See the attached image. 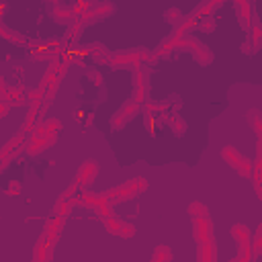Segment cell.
<instances>
[{
    "instance_id": "5b68a950",
    "label": "cell",
    "mask_w": 262,
    "mask_h": 262,
    "mask_svg": "<svg viewBox=\"0 0 262 262\" xmlns=\"http://www.w3.org/2000/svg\"><path fill=\"white\" fill-rule=\"evenodd\" d=\"M231 237H233V242H235L237 248H239V256H246V258L254 260L252 250H250V231H248V227L242 225V223H235V225L231 227Z\"/></svg>"
},
{
    "instance_id": "d6986e66",
    "label": "cell",
    "mask_w": 262,
    "mask_h": 262,
    "mask_svg": "<svg viewBox=\"0 0 262 262\" xmlns=\"http://www.w3.org/2000/svg\"><path fill=\"white\" fill-rule=\"evenodd\" d=\"M188 215H190L192 219H209V209H207L203 203L194 201V203L188 205Z\"/></svg>"
},
{
    "instance_id": "f546056e",
    "label": "cell",
    "mask_w": 262,
    "mask_h": 262,
    "mask_svg": "<svg viewBox=\"0 0 262 262\" xmlns=\"http://www.w3.org/2000/svg\"><path fill=\"white\" fill-rule=\"evenodd\" d=\"M168 14H170V20H178V18H182V14H180V10H178V8H170V10H168Z\"/></svg>"
},
{
    "instance_id": "52a82bcc",
    "label": "cell",
    "mask_w": 262,
    "mask_h": 262,
    "mask_svg": "<svg viewBox=\"0 0 262 262\" xmlns=\"http://www.w3.org/2000/svg\"><path fill=\"white\" fill-rule=\"evenodd\" d=\"M20 149H25V135H23V133L14 135V137L0 149V168H4L12 158H16V154H18Z\"/></svg>"
},
{
    "instance_id": "ba28073f",
    "label": "cell",
    "mask_w": 262,
    "mask_h": 262,
    "mask_svg": "<svg viewBox=\"0 0 262 262\" xmlns=\"http://www.w3.org/2000/svg\"><path fill=\"white\" fill-rule=\"evenodd\" d=\"M96 174H98V166H96V162H92V160L84 162V164L78 168V174H76V178H74V186H76L78 190L84 188L86 184H90V182L96 178Z\"/></svg>"
},
{
    "instance_id": "7a4b0ae2",
    "label": "cell",
    "mask_w": 262,
    "mask_h": 262,
    "mask_svg": "<svg viewBox=\"0 0 262 262\" xmlns=\"http://www.w3.org/2000/svg\"><path fill=\"white\" fill-rule=\"evenodd\" d=\"M74 203H76V205H82V207H86V209H90L92 213H96V215H98V217H102V219L111 215V207H108V203L104 201V196H102V194L76 192Z\"/></svg>"
},
{
    "instance_id": "3957f363",
    "label": "cell",
    "mask_w": 262,
    "mask_h": 262,
    "mask_svg": "<svg viewBox=\"0 0 262 262\" xmlns=\"http://www.w3.org/2000/svg\"><path fill=\"white\" fill-rule=\"evenodd\" d=\"M221 158L239 174V176H250L252 174V162L244 156V154H239L235 147H231V145H227V147H223L221 149Z\"/></svg>"
},
{
    "instance_id": "6da1fadb",
    "label": "cell",
    "mask_w": 262,
    "mask_h": 262,
    "mask_svg": "<svg viewBox=\"0 0 262 262\" xmlns=\"http://www.w3.org/2000/svg\"><path fill=\"white\" fill-rule=\"evenodd\" d=\"M145 188H147V180H143V178H131V180H125L123 184H119L117 188H111V190L102 192V196H104V201H106L108 207H111V205H117V203L135 199V196L141 194Z\"/></svg>"
},
{
    "instance_id": "83f0119b",
    "label": "cell",
    "mask_w": 262,
    "mask_h": 262,
    "mask_svg": "<svg viewBox=\"0 0 262 262\" xmlns=\"http://www.w3.org/2000/svg\"><path fill=\"white\" fill-rule=\"evenodd\" d=\"M203 31H213L215 29V20H213V14L209 16H201V25H199Z\"/></svg>"
},
{
    "instance_id": "4dcf8cb0",
    "label": "cell",
    "mask_w": 262,
    "mask_h": 262,
    "mask_svg": "<svg viewBox=\"0 0 262 262\" xmlns=\"http://www.w3.org/2000/svg\"><path fill=\"white\" fill-rule=\"evenodd\" d=\"M8 108H10V106H8L4 100H0V117H4V115L8 113Z\"/></svg>"
},
{
    "instance_id": "4fadbf2b",
    "label": "cell",
    "mask_w": 262,
    "mask_h": 262,
    "mask_svg": "<svg viewBox=\"0 0 262 262\" xmlns=\"http://www.w3.org/2000/svg\"><path fill=\"white\" fill-rule=\"evenodd\" d=\"M59 131H61V121H57V119H45V121H41L35 127L33 135L35 137H47V135H57Z\"/></svg>"
},
{
    "instance_id": "e0dca14e",
    "label": "cell",
    "mask_w": 262,
    "mask_h": 262,
    "mask_svg": "<svg viewBox=\"0 0 262 262\" xmlns=\"http://www.w3.org/2000/svg\"><path fill=\"white\" fill-rule=\"evenodd\" d=\"M194 25H196V12H194V14H190V16H186V18H184L176 29H174V37H172V39H180V37H182L188 29H192Z\"/></svg>"
},
{
    "instance_id": "9a60e30c",
    "label": "cell",
    "mask_w": 262,
    "mask_h": 262,
    "mask_svg": "<svg viewBox=\"0 0 262 262\" xmlns=\"http://www.w3.org/2000/svg\"><path fill=\"white\" fill-rule=\"evenodd\" d=\"M0 100H4L8 106H20V104L27 102V94L20 86L18 88L14 86V88H6V92L0 96Z\"/></svg>"
},
{
    "instance_id": "4316f807",
    "label": "cell",
    "mask_w": 262,
    "mask_h": 262,
    "mask_svg": "<svg viewBox=\"0 0 262 262\" xmlns=\"http://www.w3.org/2000/svg\"><path fill=\"white\" fill-rule=\"evenodd\" d=\"M250 39H252V47H258L260 45V39H262V25L256 23L250 27Z\"/></svg>"
},
{
    "instance_id": "8fae6325",
    "label": "cell",
    "mask_w": 262,
    "mask_h": 262,
    "mask_svg": "<svg viewBox=\"0 0 262 262\" xmlns=\"http://www.w3.org/2000/svg\"><path fill=\"white\" fill-rule=\"evenodd\" d=\"M55 239H57V237H53V235H49V233H43V235H41V239H39V244H37V250H35V260H37V262H49V258H51V254H53Z\"/></svg>"
},
{
    "instance_id": "ac0fdd59",
    "label": "cell",
    "mask_w": 262,
    "mask_h": 262,
    "mask_svg": "<svg viewBox=\"0 0 262 262\" xmlns=\"http://www.w3.org/2000/svg\"><path fill=\"white\" fill-rule=\"evenodd\" d=\"M248 123H250V127L254 129V133L258 135V139H260V135H262V113L256 111V108H252V111L248 113Z\"/></svg>"
},
{
    "instance_id": "d4e9b609",
    "label": "cell",
    "mask_w": 262,
    "mask_h": 262,
    "mask_svg": "<svg viewBox=\"0 0 262 262\" xmlns=\"http://www.w3.org/2000/svg\"><path fill=\"white\" fill-rule=\"evenodd\" d=\"M162 121H166V123H170L172 125V129L176 131V133H182L184 129H186V123L178 117V115H170V117H164V113H162Z\"/></svg>"
},
{
    "instance_id": "f1b7e54d",
    "label": "cell",
    "mask_w": 262,
    "mask_h": 262,
    "mask_svg": "<svg viewBox=\"0 0 262 262\" xmlns=\"http://www.w3.org/2000/svg\"><path fill=\"white\" fill-rule=\"evenodd\" d=\"M6 190H8V194H10V196H16V194L20 192V184H18L16 180H10V184H8V188H6Z\"/></svg>"
},
{
    "instance_id": "e575fe53",
    "label": "cell",
    "mask_w": 262,
    "mask_h": 262,
    "mask_svg": "<svg viewBox=\"0 0 262 262\" xmlns=\"http://www.w3.org/2000/svg\"><path fill=\"white\" fill-rule=\"evenodd\" d=\"M252 262H254V260H252Z\"/></svg>"
},
{
    "instance_id": "9c48e42d",
    "label": "cell",
    "mask_w": 262,
    "mask_h": 262,
    "mask_svg": "<svg viewBox=\"0 0 262 262\" xmlns=\"http://www.w3.org/2000/svg\"><path fill=\"white\" fill-rule=\"evenodd\" d=\"M63 49H61V43H57V41H47V43H43V45H37V47H33L31 49V57L35 59V61H47V59H51V57H55V55H59Z\"/></svg>"
},
{
    "instance_id": "30bf717a",
    "label": "cell",
    "mask_w": 262,
    "mask_h": 262,
    "mask_svg": "<svg viewBox=\"0 0 262 262\" xmlns=\"http://www.w3.org/2000/svg\"><path fill=\"white\" fill-rule=\"evenodd\" d=\"M137 111H139V104L135 102V100H129V102H125L123 106H121V111L113 117V121H111V125L115 127V129H121V127H125L127 125V121H131L135 115H137Z\"/></svg>"
},
{
    "instance_id": "277c9868",
    "label": "cell",
    "mask_w": 262,
    "mask_h": 262,
    "mask_svg": "<svg viewBox=\"0 0 262 262\" xmlns=\"http://www.w3.org/2000/svg\"><path fill=\"white\" fill-rule=\"evenodd\" d=\"M147 55H149L147 51H123L119 55H113L108 59V63L113 68H133V70H137L143 59L147 61Z\"/></svg>"
},
{
    "instance_id": "2e32d148",
    "label": "cell",
    "mask_w": 262,
    "mask_h": 262,
    "mask_svg": "<svg viewBox=\"0 0 262 262\" xmlns=\"http://www.w3.org/2000/svg\"><path fill=\"white\" fill-rule=\"evenodd\" d=\"M235 8H237V16H239L242 27L244 29H250L252 27V4L248 0H239L235 4Z\"/></svg>"
},
{
    "instance_id": "44dd1931",
    "label": "cell",
    "mask_w": 262,
    "mask_h": 262,
    "mask_svg": "<svg viewBox=\"0 0 262 262\" xmlns=\"http://www.w3.org/2000/svg\"><path fill=\"white\" fill-rule=\"evenodd\" d=\"M61 223H63V219L53 215L51 219H47V223H45V231H43V233H49V235L57 237V235H59V231H61Z\"/></svg>"
},
{
    "instance_id": "7c38bea8",
    "label": "cell",
    "mask_w": 262,
    "mask_h": 262,
    "mask_svg": "<svg viewBox=\"0 0 262 262\" xmlns=\"http://www.w3.org/2000/svg\"><path fill=\"white\" fill-rule=\"evenodd\" d=\"M192 235L199 244L211 242V223L209 219H192Z\"/></svg>"
},
{
    "instance_id": "1f68e13d",
    "label": "cell",
    "mask_w": 262,
    "mask_h": 262,
    "mask_svg": "<svg viewBox=\"0 0 262 262\" xmlns=\"http://www.w3.org/2000/svg\"><path fill=\"white\" fill-rule=\"evenodd\" d=\"M4 92H6V84H4V78L0 76V96H2Z\"/></svg>"
},
{
    "instance_id": "484cf974",
    "label": "cell",
    "mask_w": 262,
    "mask_h": 262,
    "mask_svg": "<svg viewBox=\"0 0 262 262\" xmlns=\"http://www.w3.org/2000/svg\"><path fill=\"white\" fill-rule=\"evenodd\" d=\"M115 10V4H111V2H100L90 14H92V18H98V16H106V14H111Z\"/></svg>"
},
{
    "instance_id": "7402d4cb",
    "label": "cell",
    "mask_w": 262,
    "mask_h": 262,
    "mask_svg": "<svg viewBox=\"0 0 262 262\" xmlns=\"http://www.w3.org/2000/svg\"><path fill=\"white\" fill-rule=\"evenodd\" d=\"M151 262H172V250L168 246H158L151 256Z\"/></svg>"
},
{
    "instance_id": "603a6c76",
    "label": "cell",
    "mask_w": 262,
    "mask_h": 262,
    "mask_svg": "<svg viewBox=\"0 0 262 262\" xmlns=\"http://www.w3.org/2000/svg\"><path fill=\"white\" fill-rule=\"evenodd\" d=\"M250 250H252V256L254 258L260 256V252H262V227H258L256 233H254V237H250Z\"/></svg>"
},
{
    "instance_id": "d6a6232c",
    "label": "cell",
    "mask_w": 262,
    "mask_h": 262,
    "mask_svg": "<svg viewBox=\"0 0 262 262\" xmlns=\"http://www.w3.org/2000/svg\"><path fill=\"white\" fill-rule=\"evenodd\" d=\"M233 262H252V260H250V258H246V256H237Z\"/></svg>"
},
{
    "instance_id": "ffe728a7",
    "label": "cell",
    "mask_w": 262,
    "mask_h": 262,
    "mask_svg": "<svg viewBox=\"0 0 262 262\" xmlns=\"http://www.w3.org/2000/svg\"><path fill=\"white\" fill-rule=\"evenodd\" d=\"M199 260L201 262H215V250H213V239L201 244L199 248Z\"/></svg>"
},
{
    "instance_id": "5bb4252c",
    "label": "cell",
    "mask_w": 262,
    "mask_h": 262,
    "mask_svg": "<svg viewBox=\"0 0 262 262\" xmlns=\"http://www.w3.org/2000/svg\"><path fill=\"white\" fill-rule=\"evenodd\" d=\"M55 139H57V135H47V137H35V135H31V139L25 143V151H29V154H39V151H43L45 147H49L51 143H55Z\"/></svg>"
},
{
    "instance_id": "836d02e7",
    "label": "cell",
    "mask_w": 262,
    "mask_h": 262,
    "mask_svg": "<svg viewBox=\"0 0 262 262\" xmlns=\"http://www.w3.org/2000/svg\"><path fill=\"white\" fill-rule=\"evenodd\" d=\"M33 262H37V260H33Z\"/></svg>"
},
{
    "instance_id": "8992f818",
    "label": "cell",
    "mask_w": 262,
    "mask_h": 262,
    "mask_svg": "<svg viewBox=\"0 0 262 262\" xmlns=\"http://www.w3.org/2000/svg\"><path fill=\"white\" fill-rule=\"evenodd\" d=\"M102 223H104V227L108 229V233L119 235V237H131V235L135 233V227H133L131 223H127V221H123V219H119V217H113V215L104 217Z\"/></svg>"
},
{
    "instance_id": "cb8c5ba5",
    "label": "cell",
    "mask_w": 262,
    "mask_h": 262,
    "mask_svg": "<svg viewBox=\"0 0 262 262\" xmlns=\"http://www.w3.org/2000/svg\"><path fill=\"white\" fill-rule=\"evenodd\" d=\"M55 16H57V20H61V23H68V25H72V23H76V20H78V18L74 16V12H72L70 8H63L61 4H57Z\"/></svg>"
}]
</instances>
